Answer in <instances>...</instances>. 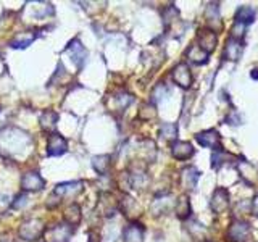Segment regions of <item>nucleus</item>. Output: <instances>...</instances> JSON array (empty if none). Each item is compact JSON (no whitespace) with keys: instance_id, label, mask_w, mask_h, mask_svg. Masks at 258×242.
<instances>
[{"instance_id":"obj_33","label":"nucleus","mask_w":258,"mask_h":242,"mask_svg":"<svg viewBox=\"0 0 258 242\" xmlns=\"http://www.w3.org/2000/svg\"><path fill=\"white\" fill-rule=\"evenodd\" d=\"M12 207V199L7 194H0V215L7 213V210Z\"/></svg>"},{"instance_id":"obj_29","label":"nucleus","mask_w":258,"mask_h":242,"mask_svg":"<svg viewBox=\"0 0 258 242\" xmlns=\"http://www.w3.org/2000/svg\"><path fill=\"white\" fill-rule=\"evenodd\" d=\"M123 212L126 213L127 218H131L133 212H134V213H136V212H139V208H137V204H136V200H134V199L127 197V196L123 199Z\"/></svg>"},{"instance_id":"obj_18","label":"nucleus","mask_w":258,"mask_h":242,"mask_svg":"<svg viewBox=\"0 0 258 242\" xmlns=\"http://www.w3.org/2000/svg\"><path fill=\"white\" fill-rule=\"evenodd\" d=\"M39 123H40V128H42V131L52 134L55 131V128H56V123H58V115H56V113L52 111V110H47V111L42 113V115H40Z\"/></svg>"},{"instance_id":"obj_17","label":"nucleus","mask_w":258,"mask_h":242,"mask_svg":"<svg viewBox=\"0 0 258 242\" xmlns=\"http://www.w3.org/2000/svg\"><path fill=\"white\" fill-rule=\"evenodd\" d=\"M100 210L102 215L105 216H113L118 210V202L113 199L110 192H103L100 196Z\"/></svg>"},{"instance_id":"obj_2","label":"nucleus","mask_w":258,"mask_h":242,"mask_svg":"<svg viewBox=\"0 0 258 242\" xmlns=\"http://www.w3.org/2000/svg\"><path fill=\"white\" fill-rule=\"evenodd\" d=\"M44 229H45V226H44L42 220H39V218H29V220H24L20 224L18 234H20L21 239L32 242V240H37L40 236H42Z\"/></svg>"},{"instance_id":"obj_21","label":"nucleus","mask_w":258,"mask_h":242,"mask_svg":"<svg viewBox=\"0 0 258 242\" xmlns=\"http://www.w3.org/2000/svg\"><path fill=\"white\" fill-rule=\"evenodd\" d=\"M37 34L34 31H26V32H21V34L16 36L12 42H10V47L13 48H26L28 45H31L32 42L36 40Z\"/></svg>"},{"instance_id":"obj_24","label":"nucleus","mask_w":258,"mask_h":242,"mask_svg":"<svg viewBox=\"0 0 258 242\" xmlns=\"http://www.w3.org/2000/svg\"><path fill=\"white\" fill-rule=\"evenodd\" d=\"M111 157L110 155H99V157H94L92 158V166L94 169L99 174L105 176V174H108L110 171V166H111Z\"/></svg>"},{"instance_id":"obj_23","label":"nucleus","mask_w":258,"mask_h":242,"mask_svg":"<svg viewBox=\"0 0 258 242\" xmlns=\"http://www.w3.org/2000/svg\"><path fill=\"white\" fill-rule=\"evenodd\" d=\"M185 55H187V58L192 62V63H196V65H202V63H207L208 62V53H205L202 48L197 45V44H194L187 48V52H185Z\"/></svg>"},{"instance_id":"obj_36","label":"nucleus","mask_w":258,"mask_h":242,"mask_svg":"<svg viewBox=\"0 0 258 242\" xmlns=\"http://www.w3.org/2000/svg\"><path fill=\"white\" fill-rule=\"evenodd\" d=\"M252 208H253V213L258 216V194L255 196V200H253V205H252Z\"/></svg>"},{"instance_id":"obj_1","label":"nucleus","mask_w":258,"mask_h":242,"mask_svg":"<svg viewBox=\"0 0 258 242\" xmlns=\"http://www.w3.org/2000/svg\"><path fill=\"white\" fill-rule=\"evenodd\" d=\"M32 137L20 128H4L0 131V155L7 158H24L32 150Z\"/></svg>"},{"instance_id":"obj_11","label":"nucleus","mask_w":258,"mask_h":242,"mask_svg":"<svg viewBox=\"0 0 258 242\" xmlns=\"http://www.w3.org/2000/svg\"><path fill=\"white\" fill-rule=\"evenodd\" d=\"M197 45L210 55L216 48V32L212 29H202L197 36Z\"/></svg>"},{"instance_id":"obj_30","label":"nucleus","mask_w":258,"mask_h":242,"mask_svg":"<svg viewBox=\"0 0 258 242\" xmlns=\"http://www.w3.org/2000/svg\"><path fill=\"white\" fill-rule=\"evenodd\" d=\"M168 95V87L161 83V84H158L155 89H153V92H152V100L153 102H160V100H163L165 97Z\"/></svg>"},{"instance_id":"obj_31","label":"nucleus","mask_w":258,"mask_h":242,"mask_svg":"<svg viewBox=\"0 0 258 242\" xmlns=\"http://www.w3.org/2000/svg\"><path fill=\"white\" fill-rule=\"evenodd\" d=\"M155 115H157V111H155V107H153V105H150V103L142 105V108L139 111V116L142 119H150V118H153Z\"/></svg>"},{"instance_id":"obj_10","label":"nucleus","mask_w":258,"mask_h":242,"mask_svg":"<svg viewBox=\"0 0 258 242\" xmlns=\"http://www.w3.org/2000/svg\"><path fill=\"white\" fill-rule=\"evenodd\" d=\"M248 234H250V224L247 221L236 220L229 226L228 237L232 242H244L248 237Z\"/></svg>"},{"instance_id":"obj_14","label":"nucleus","mask_w":258,"mask_h":242,"mask_svg":"<svg viewBox=\"0 0 258 242\" xmlns=\"http://www.w3.org/2000/svg\"><path fill=\"white\" fill-rule=\"evenodd\" d=\"M242 52H244V44H242V40L231 37L228 42H226L224 52H223V58L229 60V62H237L242 56Z\"/></svg>"},{"instance_id":"obj_15","label":"nucleus","mask_w":258,"mask_h":242,"mask_svg":"<svg viewBox=\"0 0 258 242\" xmlns=\"http://www.w3.org/2000/svg\"><path fill=\"white\" fill-rule=\"evenodd\" d=\"M171 153L176 160H187L194 155V147L185 141H176L171 145Z\"/></svg>"},{"instance_id":"obj_28","label":"nucleus","mask_w":258,"mask_h":242,"mask_svg":"<svg viewBox=\"0 0 258 242\" xmlns=\"http://www.w3.org/2000/svg\"><path fill=\"white\" fill-rule=\"evenodd\" d=\"M160 136L166 141H173L177 136V126L173 123H163V126L160 128Z\"/></svg>"},{"instance_id":"obj_35","label":"nucleus","mask_w":258,"mask_h":242,"mask_svg":"<svg viewBox=\"0 0 258 242\" xmlns=\"http://www.w3.org/2000/svg\"><path fill=\"white\" fill-rule=\"evenodd\" d=\"M89 242H100V240H99V237H97V234L91 231L89 232Z\"/></svg>"},{"instance_id":"obj_7","label":"nucleus","mask_w":258,"mask_h":242,"mask_svg":"<svg viewBox=\"0 0 258 242\" xmlns=\"http://www.w3.org/2000/svg\"><path fill=\"white\" fill-rule=\"evenodd\" d=\"M68 150L67 139L58 133H52L47 139V155L50 157H60Z\"/></svg>"},{"instance_id":"obj_20","label":"nucleus","mask_w":258,"mask_h":242,"mask_svg":"<svg viewBox=\"0 0 258 242\" xmlns=\"http://www.w3.org/2000/svg\"><path fill=\"white\" fill-rule=\"evenodd\" d=\"M199 176H200V173L194 166L184 168L181 171V183H182V186L185 189H194V188H196L197 181H199Z\"/></svg>"},{"instance_id":"obj_12","label":"nucleus","mask_w":258,"mask_h":242,"mask_svg":"<svg viewBox=\"0 0 258 242\" xmlns=\"http://www.w3.org/2000/svg\"><path fill=\"white\" fill-rule=\"evenodd\" d=\"M210 207H212V210L215 213H223L224 210H228L229 207V194L226 189L220 188L216 189L212 200H210Z\"/></svg>"},{"instance_id":"obj_4","label":"nucleus","mask_w":258,"mask_h":242,"mask_svg":"<svg viewBox=\"0 0 258 242\" xmlns=\"http://www.w3.org/2000/svg\"><path fill=\"white\" fill-rule=\"evenodd\" d=\"M64 55H70V58H71V62H73V65L78 68V70H81L83 68V65L86 63V58H87V50L84 48V45L79 42L78 39H75V40H71V42L68 44V47L64 48V52H63Z\"/></svg>"},{"instance_id":"obj_34","label":"nucleus","mask_w":258,"mask_h":242,"mask_svg":"<svg viewBox=\"0 0 258 242\" xmlns=\"http://www.w3.org/2000/svg\"><path fill=\"white\" fill-rule=\"evenodd\" d=\"M26 202H28V196L26 194H20V196H16L15 197V200L12 202V208H21V207H24L26 205Z\"/></svg>"},{"instance_id":"obj_13","label":"nucleus","mask_w":258,"mask_h":242,"mask_svg":"<svg viewBox=\"0 0 258 242\" xmlns=\"http://www.w3.org/2000/svg\"><path fill=\"white\" fill-rule=\"evenodd\" d=\"M196 139H197V142L202 145V147H208V149H213V150H221L220 134H218L215 129H210V131L199 133L196 136Z\"/></svg>"},{"instance_id":"obj_6","label":"nucleus","mask_w":258,"mask_h":242,"mask_svg":"<svg viewBox=\"0 0 258 242\" xmlns=\"http://www.w3.org/2000/svg\"><path fill=\"white\" fill-rule=\"evenodd\" d=\"M45 186L44 177L37 171H28L21 176V189L24 192H39Z\"/></svg>"},{"instance_id":"obj_19","label":"nucleus","mask_w":258,"mask_h":242,"mask_svg":"<svg viewBox=\"0 0 258 242\" xmlns=\"http://www.w3.org/2000/svg\"><path fill=\"white\" fill-rule=\"evenodd\" d=\"M255 15H256V12H255V8L253 7H240L239 10L236 12V24H240V26H247V24H250V23H253V20H255Z\"/></svg>"},{"instance_id":"obj_26","label":"nucleus","mask_w":258,"mask_h":242,"mask_svg":"<svg viewBox=\"0 0 258 242\" xmlns=\"http://www.w3.org/2000/svg\"><path fill=\"white\" fill-rule=\"evenodd\" d=\"M176 215H177V218H181V220L189 218V215H190V202H189L187 196H181L179 200H177Z\"/></svg>"},{"instance_id":"obj_27","label":"nucleus","mask_w":258,"mask_h":242,"mask_svg":"<svg viewBox=\"0 0 258 242\" xmlns=\"http://www.w3.org/2000/svg\"><path fill=\"white\" fill-rule=\"evenodd\" d=\"M173 205V202H171V197L169 196H165V197H158L155 199V202H153V205H152V210L155 212V215H161V213H165L166 210H169Z\"/></svg>"},{"instance_id":"obj_32","label":"nucleus","mask_w":258,"mask_h":242,"mask_svg":"<svg viewBox=\"0 0 258 242\" xmlns=\"http://www.w3.org/2000/svg\"><path fill=\"white\" fill-rule=\"evenodd\" d=\"M177 15H179V12H177V8H174L173 5H169L166 10L163 12V20H165V24H169V23H173L176 18H177Z\"/></svg>"},{"instance_id":"obj_16","label":"nucleus","mask_w":258,"mask_h":242,"mask_svg":"<svg viewBox=\"0 0 258 242\" xmlns=\"http://www.w3.org/2000/svg\"><path fill=\"white\" fill-rule=\"evenodd\" d=\"M123 242H144V228L139 223H131L123 229Z\"/></svg>"},{"instance_id":"obj_9","label":"nucleus","mask_w":258,"mask_h":242,"mask_svg":"<svg viewBox=\"0 0 258 242\" xmlns=\"http://www.w3.org/2000/svg\"><path fill=\"white\" fill-rule=\"evenodd\" d=\"M134 102V95L124 92V91H119L116 94H113L108 100V108L111 111H124L129 105Z\"/></svg>"},{"instance_id":"obj_3","label":"nucleus","mask_w":258,"mask_h":242,"mask_svg":"<svg viewBox=\"0 0 258 242\" xmlns=\"http://www.w3.org/2000/svg\"><path fill=\"white\" fill-rule=\"evenodd\" d=\"M73 226L67 224V223H60L55 224L52 228H48L47 231H44V239L45 242H70L71 236H73Z\"/></svg>"},{"instance_id":"obj_5","label":"nucleus","mask_w":258,"mask_h":242,"mask_svg":"<svg viewBox=\"0 0 258 242\" xmlns=\"http://www.w3.org/2000/svg\"><path fill=\"white\" fill-rule=\"evenodd\" d=\"M84 189V183L83 181H70V183H61L56 184L55 189L52 192V196H55L58 200L64 197H76L78 194H81Z\"/></svg>"},{"instance_id":"obj_8","label":"nucleus","mask_w":258,"mask_h":242,"mask_svg":"<svg viewBox=\"0 0 258 242\" xmlns=\"http://www.w3.org/2000/svg\"><path fill=\"white\" fill-rule=\"evenodd\" d=\"M171 78H173L174 83L182 89H189L192 86V73H190V68L185 63L176 65L171 71Z\"/></svg>"},{"instance_id":"obj_25","label":"nucleus","mask_w":258,"mask_h":242,"mask_svg":"<svg viewBox=\"0 0 258 242\" xmlns=\"http://www.w3.org/2000/svg\"><path fill=\"white\" fill-rule=\"evenodd\" d=\"M205 16H207L210 26L221 28V23H220V7H218V4H210L207 7V10H205Z\"/></svg>"},{"instance_id":"obj_22","label":"nucleus","mask_w":258,"mask_h":242,"mask_svg":"<svg viewBox=\"0 0 258 242\" xmlns=\"http://www.w3.org/2000/svg\"><path fill=\"white\" fill-rule=\"evenodd\" d=\"M81 218H83V215H81V208H79L78 204H71L67 210H64V213H63L64 223L73 226V228L81 223Z\"/></svg>"}]
</instances>
